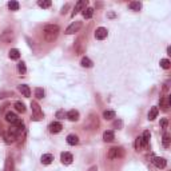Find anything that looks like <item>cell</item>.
<instances>
[{"label": "cell", "mask_w": 171, "mask_h": 171, "mask_svg": "<svg viewBox=\"0 0 171 171\" xmlns=\"http://www.w3.org/2000/svg\"><path fill=\"white\" fill-rule=\"evenodd\" d=\"M86 6H87V0H80V2H78L75 4V8H74V11H72V14H71V16L74 18V16L78 14L79 11H83L84 8H86Z\"/></svg>", "instance_id": "cell-8"}, {"label": "cell", "mask_w": 171, "mask_h": 171, "mask_svg": "<svg viewBox=\"0 0 171 171\" xmlns=\"http://www.w3.org/2000/svg\"><path fill=\"white\" fill-rule=\"evenodd\" d=\"M167 124H169V120L166 119V118H163V119L161 120V128L162 130H166V128H167Z\"/></svg>", "instance_id": "cell-35"}, {"label": "cell", "mask_w": 171, "mask_h": 171, "mask_svg": "<svg viewBox=\"0 0 171 171\" xmlns=\"http://www.w3.org/2000/svg\"><path fill=\"white\" fill-rule=\"evenodd\" d=\"M80 64H82V67L84 68H91L94 66V63H92V60L91 59H88V58H82V60H80Z\"/></svg>", "instance_id": "cell-22"}, {"label": "cell", "mask_w": 171, "mask_h": 171, "mask_svg": "<svg viewBox=\"0 0 171 171\" xmlns=\"http://www.w3.org/2000/svg\"><path fill=\"white\" fill-rule=\"evenodd\" d=\"M15 108H16V111H18V112H22V114L26 112V106H24V103H22V102H16Z\"/></svg>", "instance_id": "cell-26"}, {"label": "cell", "mask_w": 171, "mask_h": 171, "mask_svg": "<svg viewBox=\"0 0 171 171\" xmlns=\"http://www.w3.org/2000/svg\"><path fill=\"white\" fill-rule=\"evenodd\" d=\"M142 142H143V148H147L150 144V131H144L142 135Z\"/></svg>", "instance_id": "cell-19"}, {"label": "cell", "mask_w": 171, "mask_h": 171, "mask_svg": "<svg viewBox=\"0 0 171 171\" xmlns=\"http://www.w3.org/2000/svg\"><path fill=\"white\" fill-rule=\"evenodd\" d=\"M35 96H36V99H43L44 98V90L43 88H35Z\"/></svg>", "instance_id": "cell-29"}, {"label": "cell", "mask_w": 171, "mask_h": 171, "mask_svg": "<svg viewBox=\"0 0 171 171\" xmlns=\"http://www.w3.org/2000/svg\"><path fill=\"white\" fill-rule=\"evenodd\" d=\"M31 108H32V114H34V119L35 120H40L44 116L42 108H40V106L38 104V102H36V100L31 102Z\"/></svg>", "instance_id": "cell-2"}, {"label": "cell", "mask_w": 171, "mask_h": 171, "mask_svg": "<svg viewBox=\"0 0 171 171\" xmlns=\"http://www.w3.org/2000/svg\"><path fill=\"white\" fill-rule=\"evenodd\" d=\"M135 148L139 151V150L143 148V142H142V136H138L135 140Z\"/></svg>", "instance_id": "cell-33"}, {"label": "cell", "mask_w": 171, "mask_h": 171, "mask_svg": "<svg viewBox=\"0 0 171 171\" xmlns=\"http://www.w3.org/2000/svg\"><path fill=\"white\" fill-rule=\"evenodd\" d=\"M79 111L78 110H70L67 114H66V118L68 120H71V122H78L79 120Z\"/></svg>", "instance_id": "cell-10"}, {"label": "cell", "mask_w": 171, "mask_h": 171, "mask_svg": "<svg viewBox=\"0 0 171 171\" xmlns=\"http://www.w3.org/2000/svg\"><path fill=\"white\" fill-rule=\"evenodd\" d=\"M67 143L70 146H75L79 143V138L78 135H75V134H70V135L67 136Z\"/></svg>", "instance_id": "cell-15"}, {"label": "cell", "mask_w": 171, "mask_h": 171, "mask_svg": "<svg viewBox=\"0 0 171 171\" xmlns=\"http://www.w3.org/2000/svg\"><path fill=\"white\" fill-rule=\"evenodd\" d=\"M161 67L165 68V70H169V68L171 67V63L169 59H161Z\"/></svg>", "instance_id": "cell-31"}, {"label": "cell", "mask_w": 171, "mask_h": 171, "mask_svg": "<svg viewBox=\"0 0 171 171\" xmlns=\"http://www.w3.org/2000/svg\"><path fill=\"white\" fill-rule=\"evenodd\" d=\"M114 139H115V134H114V131L108 130V131L103 132V140L104 142H112Z\"/></svg>", "instance_id": "cell-16"}, {"label": "cell", "mask_w": 171, "mask_h": 171, "mask_svg": "<svg viewBox=\"0 0 171 171\" xmlns=\"http://www.w3.org/2000/svg\"><path fill=\"white\" fill-rule=\"evenodd\" d=\"M48 128H50V132H52V134H58V132L62 131L63 126H62V123H60V122H52V123L48 126Z\"/></svg>", "instance_id": "cell-11"}, {"label": "cell", "mask_w": 171, "mask_h": 171, "mask_svg": "<svg viewBox=\"0 0 171 171\" xmlns=\"http://www.w3.org/2000/svg\"><path fill=\"white\" fill-rule=\"evenodd\" d=\"M87 171H98V167H96V166H92V167H91V169H88Z\"/></svg>", "instance_id": "cell-37"}, {"label": "cell", "mask_w": 171, "mask_h": 171, "mask_svg": "<svg viewBox=\"0 0 171 171\" xmlns=\"http://www.w3.org/2000/svg\"><path fill=\"white\" fill-rule=\"evenodd\" d=\"M59 32H60V28H59V26H56V24H47V26H44V28H43V35L47 42H54V40L58 38Z\"/></svg>", "instance_id": "cell-1"}, {"label": "cell", "mask_w": 171, "mask_h": 171, "mask_svg": "<svg viewBox=\"0 0 171 171\" xmlns=\"http://www.w3.org/2000/svg\"><path fill=\"white\" fill-rule=\"evenodd\" d=\"M15 170V165H14V159L11 156H8L4 163V171H14Z\"/></svg>", "instance_id": "cell-12"}, {"label": "cell", "mask_w": 171, "mask_h": 171, "mask_svg": "<svg viewBox=\"0 0 171 171\" xmlns=\"http://www.w3.org/2000/svg\"><path fill=\"white\" fill-rule=\"evenodd\" d=\"M158 114H159V108H158V107H151V110L148 111V120H154L158 116Z\"/></svg>", "instance_id": "cell-21"}, {"label": "cell", "mask_w": 171, "mask_h": 171, "mask_svg": "<svg viewBox=\"0 0 171 171\" xmlns=\"http://www.w3.org/2000/svg\"><path fill=\"white\" fill-rule=\"evenodd\" d=\"M152 163L158 169H165L166 166H167V161H166L165 158H161V156H154L152 158Z\"/></svg>", "instance_id": "cell-5"}, {"label": "cell", "mask_w": 171, "mask_h": 171, "mask_svg": "<svg viewBox=\"0 0 171 171\" xmlns=\"http://www.w3.org/2000/svg\"><path fill=\"white\" fill-rule=\"evenodd\" d=\"M2 40L3 42H11L12 40V31H6L2 35Z\"/></svg>", "instance_id": "cell-27"}, {"label": "cell", "mask_w": 171, "mask_h": 171, "mask_svg": "<svg viewBox=\"0 0 171 171\" xmlns=\"http://www.w3.org/2000/svg\"><path fill=\"white\" fill-rule=\"evenodd\" d=\"M80 27H82V22H74L71 24V26H68L67 27V30H66V34L67 35H72V34H75V32H78L80 30Z\"/></svg>", "instance_id": "cell-4"}, {"label": "cell", "mask_w": 171, "mask_h": 171, "mask_svg": "<svg viewBox=\"0 0 171 171\" xmlns=\"http://www.w3.org/2000/svg\"><path fill=\"white\" fill-rule=\"evenodd\" d=\"M0 132H2V123H0Z\"/></svg>", "instance_id": "cell-38"}, {"label": "cell", "mask_w": 171, "mask_h": 171, "mask_svg": "<svg viewBox=\"0 0 171 171\" xmlns=\"http://www.w3.org/2000/svg\"><path fill=\"white\" fill-rule=\"evenodd\" d=\"M8 56H10V59H12V60H18L20 58V51L18 48H12V50H10V52H8Z\"/></svg>", "instance_id": "cell-17"}, {"label": "cell", "mask_w": 171, "mask_h": 171, "mask_svg": "<svg viewBox=\"0 0 171 171\" xmlns=\"http://www.w3.org/2000/svg\"><path fill=\"white\" fill-rule=\"evenodd\" d=\"M40 161H42L43 165L48 166V165L52 163V161H54V155H52V154H44V155H42V159Z\"/></svg>", "instance_id": "cell-14"}, {"label": "cell", "mask_w": 171, "mask_h": 171, "mask_svg": "<svg viewBox=\"0 0 171 171\" xmlns=\"http://www.w3.org/2000/svg\"><path fill=\"white\" fill-rule=\"evenodd\" d=\"M6 120L8 122V123H11L12 126H14V124H18L19 122H20V119L18 118V115H16V114H14V112H11V111H8V112L6 114Z\"/></svg>", "instance_id": "cell-7"}, {"label": "cell", "mask_w": 171, "mask_h": 171, "mask_svg": "<svg viewBox=\"0 0 171 171\" xmlns=\"http://www.w3.org/2000/svg\"><path fill=\"white\" fill-rule=\"evenodd\" d=\"M60 161H62L63 165L68 166V165L72 163L74 156H72V154H70V152H62V154H60Z\"/></svg>", "instance_id": "cell-6"}, {"label": "cell", "mask_w": 171, "mask_h": 171, "mask_svg": "<svg viewBox=\"0 0 171 171\" xmlns=\"http://www.w3.org/2000/svg\"><path fill=\"white\" fill-rule=\"evenodd\" d=\"M18 71H19V74H22V75L26 74V72H27L26 63H24V62H19L18 63Z\"/></svg>", "instance_id": "cell-28"}, {"label": "cell", "mask_w": 171, "mask_h": 171, "mask_svg": "<svg viewBox=\"0 0 171 171\" xmlns=\"http://www.w3.org/2000/svg\"><path fill=\"white\" fill-rule=\"evenodd\" d=\"M122 126H123L122 120H115V122H114V127H116V128H122Z\"/></svg>", "instance_id": "cell-36"}, {"label": "cell", "mask_w": 171, "mask_h": 171, "mask_svg": "<svg viewBox=\"0 0 171 171\" xmlns=\"http://www.w3.org/2000/svg\"><path fill=\"white\" fill-rule=\"evenodd\" d=\"M8 8H10L11 11H18V10H19V3H18V2H14V0H12V2L8 3Z\"/></svg>", "instance_id": "cell-32"}, {"label": "cell", "mask_w": 171, "mask_h": 171, "mask_svg": "<svg viewBox=\"0 0 171 171\" xmlns=\"http://www.w3.org/2000/svg\"><path fill=\"white\" fill-rule=\"evenodd\" d=\"M66 114L67 112H64V110H59V111H56V118H59V119H64Z\"/></svg>", "instance_id": "cell-34"}, {"label": "cell", "mask_w": 171, "mask_h": 171, "mask_svg": "<svg viewBox=\"0 0 171 171\" xmlns=\"http://www.w3.org/2000/svg\"><path fill=\"white\" fill-rule=\"evenodd\" d=\"M103 118L106 120H111L115 118V111H112V110H106L103 112Z\"/></svg>", "instance_id": "cell-24"}, {"label": "cell", "mask_w": 171, "mask_h": 171, "mask_svg": "<svg viewBox=\"0 0 171 171\" xmlns=\"http://www.w3.org/2000/svg\"><path fill=\"white\" fill-rule=\"evenodd\" d=\"M38 6L42 7V8H50L51 7V2H50V0H39Z\"/></svg>", "instance_id": "cell-30"}, {"label": "cell", "mask_w": 171, "mask_h": 171, "mask_svg": "<svg viewBox=\"0 0 171 171\" xmlns=\"http://www.w3.org/2000/svg\"><path fill=\"white\" fill-rule=\"evenodd\" d=\"M124 151L122 147H112L108 151V158L110 159H119V158H123Z\"/></svg>", "instance_id": "cell-3"}, {"label": "cell", "mask_w": 171, "mask_h": 171, "mask_svg": "<svg viewBox=\"0 0 171 171\" xmlns=\"http://www.w3.org/2000/svg\"><path fill=\"white\" fill-rule=\"evenodd\" d=\"M18 90L22 92V95H24L26 98H28V96L31 95V90H30V87H28L27 84H20L19 87H18Z\"/></svg>", "instance_id": "cell-13"}, {"label": "cell", "mask_w": 171, "mask_h": 171, "mask_svg": "<svg viewBox=\"0 0 171 171\" xmlns=\"http://www.w3.org/2000/svg\"><path fill=\"white\" fill-rule=\"evenodd\" d=\"M159 104H161V107L165 110V111H167L169 107H170V98L169 96H165V98H162V99L159 100Z\"/></svg>", "instance_id": "cell-18"}, {"label": "cell", "mask_w": 171, "mask_h": 171, "mask_svg": "<svg viewBox=\"0 0 171 171\" xmlns=\"http://www.w3.org/2000/svg\"><path fill=\"white\" fill-rule=\"evenodd\" d=\"M170 142H171V136L169 132H165L163 134V139H162V143H163V147L169 148L170 147Z\"/></svg>", "instance_id": "cell-23"}, {"label": "cell", "mask_w": 171, "mask_h": 171, "mask_svg": "<svg viewBox=\"0 0 171 171\" xmlns=\"http://www.w3.org/2000/svg\"><path fill=\"white\" fill-rule=\"evenodd\" d=\"M107 35H108V32L107 30H106L104 27H99V28H96V31H95V38L98 40H103L107 38Z\"/></svg>", "instance_id": "cell-9"}, {"label": "cell", "mask_w": 171, "mask_h": 171, "mask_svg": "<svg viewBox=\"0 0 171 171\" xmlns=\"http://www.w3.org/2000/svg\"><path fill=\"white\" fill-rule=\"evenodd\" d=\"M82 14H83V18H86V19H91L92 15H94V8H91V7H86L84 10L82 11Z\"/></svg>", "instance_id": "cell-20"}, {"label": "cell", "mask_w": 171, "mask_h": 171, "mask_svg": "<svg viewBox=\"0 0 171 171\" xmlns=\"http://www.w3.org/2000/svg\"><path fill=\"white\" fill-rule=\"evenodd\" d=\"M128 8L131 11H140V8H142V3L139 2H131L128 4Z\"/></svg>", "instance_id": "cell-25"}]
</instances>
